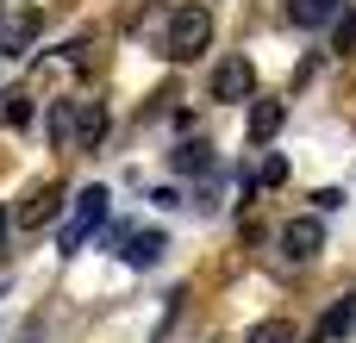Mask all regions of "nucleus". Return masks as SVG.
<instances>
[{"label":"nucleus","instance_id":"nucleus-14","mask_svg":"<svg viewBox=\"0 0 356 343\" xmlns=\"http://www.w3.org/2000/svg\"><path fill=\"white\" fill-rule=\"evenodd\" d=\"M332 25H338V50L350 56V50H356V12H338Z\"/></svg>","mask_w":356,"mask_h":343},{"label":"nucleus","instance_id":"nucleus-6","mask_svg":"<svg viewBox=\"0 0 356 343\" xmlns=\"http://www.w3.org/2000/svg\"><path fill=\"white\" fill-rule=\"evenodd\" d=\"M113 244H119V256L131 269H156V256H163V237L156 231H113Z\"/></svg>","mask_w":356,"mask_h":343},{"label":"nucleus","instance_id":"nucleus-10","mask_svg":"<svg viewBox=\"0 0 356 343\" xmlns=\"http://www.w3.org/2000/svg\"><path fill=\"white\" fill-rule=\"evenodd\" d=\"M169 156H175V169H181V175H200V169H213L207 144H181V150H169Z\"/></svg>","mask_w":356,"mask_h":343},{"label":"nucleus","instance_id":"nucleus-7","mask_svg":"<svg viewBox=\"0 0 356 343\" xmlns=\"http://www.w3.org/2000/svg\"><path fill=\"white\" fill-rule=\"evenodd\" d=\"M356 331V294H344V300H332V312L319 319V343H344Z\"/></svg>","mask_w":356,"mask_h":343},{"label":"nucleus","instance_id":"nucleus-9","mask_svg":"<svg viewBox=\"0 0 356 343\" xmlns=\"http://www.w3.org/2000/svg\"><path fill=\"white\" fill-rule=\"evenodd\" d=\"M338 12H344V0H288V19H294V25H307V31L332 25Z\"/></svg>","mask_w":356,"mask_h":343},{"label":"nucleus","instance_id":"nucleus-13","mask_svg":"<svg viewBox=\"0 0 356 343\" xmlns=\"http://www.w3.org/2000/svg\"><path fill=\"white\" fill-rule=\"evenodd\" d=\"M250 343H294V325H288V319H269V325L250 331Z\"/></svg>","mask_w":356,"mask_h":343},{"label":"nucleus","instance_id":"nucleus-1","mask_svg":"<svg viewBox=\"0 0 356 343\" xmlns=\"http://www.w3.org/2000/svg\"><path fill=\"white\" fill-rule=\"evenodd\" d=\"M100 219H106V187H81V194H75V206H69V219H63V231H56V244L75 256V250L100 231Z\"/></svg>","mask_w":356,"mask_h":343},{"label":"nucleus","instance_id":"nucleus-3","mask_svg":"<svg viewBox=\"0 0 356 343\" xmlns=\"http://www.w3.org/2000/svg\"><path fill=\"white\" fill-rule=\"evenodd\" d=\"M325 250V219H294V225H282V256L288 262H313Z\"/></svg>","mask_w":356,"mask_h":343},{"label":"nucleus","instance_id":"nucleus-5","mask_svg":"<svg viewBox=\"0 0 356 343\" xmlns=\"http://www.w3.org/2000/svg\"><path fill=\"white\" fill-rule=\"evenodd\" d=\"M69 137H75V150H94V144L106 137V106H100V100L69 106Z\"/></svg>","mask_w":356,"mask_h":343},{"label":"nucleus","instance_id":"nucleus-12","mask_svg":"<svg viewBox=\"0 0 356 343\" xmlns=\"http://www.w3.org/2000/svg\"><path fill=\"white\" fill-rule=\"evenodd\" d=\"M56 206H63V194H38V200L25 206V231H31V225H50V219H56Z\"/></svg>","mask_w":356,"mask_h":343},{"label":"nucleus","instance_id":"nucleus-11","mask_svg":"<svg viewBox=\"0 0 356 343\" xmlns=\"http://www.w3.org/2000/svg\"><path fill=\"white\" fill-rule=\"evenodd\" d=\"M31 31H38V12H25L19 25H6V31H0V50H6V56H19V44H25Z\"/></svg>","mask_w":356,"mask_h":343},{"label":"nucleus","instance_id":"nucleus-8","mask_svg":"<svg viewBox=\"0 0 356 343\" xmlns=\"http://www.w3.org/2000/svg\"><path fill=\"white\" fill-rule=\"evenodd\" d=\"M282 119H288L282 100H250V144H269L282 131Z\"/></svg>","mask_w":356,"mask_h":343},{"label":"nucleus","instance_id":"nucleus-16","mask_svg":"<svg viewBox=\"0 0 356 343\" xmlns=\"http://www.w3.org/2000/svg\"><path fill=\"white\" fill-rule=\"evenodd\" d=\"M6 225H13V219H6V206H0V244H6Z\"/></svg>","mask_w":356,"mask_h":343},{"label":"nucleus","instance_id":"nucleus-4","mask_svg":"<svg viewBox=\"0 0 356 343\" xmlns=\"http://www.w3.org/2000/svg\"><path fill=\"white\" fill-rule=\"evenodd\" d=\"M250 94H257V69L244 56H225L213 69V100H250Z\"/></svg>","mask_w":356,"mask_h":343},{"label":"nucleus","instance_id":"nucleus-15","mask_svg":"<svg viewBox=\"0 0 356 343\" xmlns=\"http://www.w3.org/2000/svg\"><path fill=\"white\" fill-rule=\"evenodd\" d=\"M282 181H288V162L269 156V162H263V187H282Z\"/></svg>","mask_w":356,"mask_h":343},{"label":"nucleus","instance_id":"nucleus-2","mask_svg":"<svg viewBox=\"0 0 356 343\" xmlns=\"http://www.w3.org/2000/svg\"><path fill=\"white\" fill-rule=\"evenodd\" d=\"M207 44H213V12H207V6H175V19H169V50H163V56H181V62H188V56H200Z\"/></svg>","mask_w":356,"mask_h":343}]
</instances>
